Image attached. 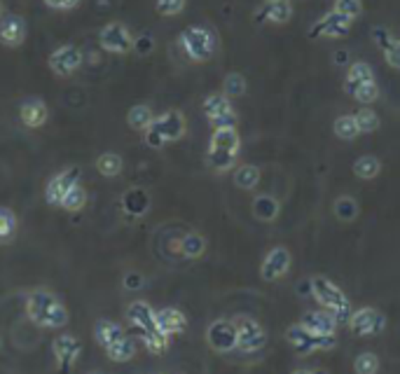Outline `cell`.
<instances>
[{
  "label": "cell",
  "instance_id": "cell-1",
  "mask_svg": "<svg viewBox=\"0 0 400 374\" xmlns=\"http://www.w3.org/2000/svg\"><path fill=\"white\" fill-rule=\"evenodd\" d=\"M26 316L38 328H63L68 325V309L54 292L36 288L26 295Z\"/></svg>",
  "mask_w": 400,
  "mask_h": 374
},
{
  "label": "cell",
  "instance_id": "cell-2",
  "mask_svg": "<svg viewBox=\"0 0 400 374\" xmlns=\"http://www.w3.org/2000/svg\"><path fill=\"white\" fill-rule=\"evenodd\" d=\"M311 295L316 297V302L325 309V312H330L335 318H337V321H349L351 318L349 299L333 281H328L323 276L311 278Z\"/></svg>",
  "mask_w": 400,
  "mask_h": 374
},
{
  "label": "cell",
  "instance_id": "cell-3",
  "mask_svg": "<svg viewBox=\"0 0 400 374\" xmlns=\"http://www.w3.org/2000/svg\"><path fill=\"white\" fill-rule=\"evenodd\" d=\"M180 47L188 54L190 61L204 63L213 57L215 52V38L209 28L204 26H190L180 33Z\"/></svg>",
  "mask_w": 400,
  "mask_h": 374
},
{
  "label": "cell",
  "instance_id": "cell-4",
  "mask_svg": "<svg viewBox=\"0 0 400 374\" xmlns=\"http://www.w3.org/2000/svg\"><path fill=\"white\" fill-rule=\"evenodd\" d=\"M286 339H288V344L293 346V351L300 356H309L314 351H328V348L335 346V335H314V332L307 330L302 323L288 328Z\"/></svg>",
  "mask_w": 400,
  "mask_h": 374
},
{
  "label": "cell",
  "instance_id": "cell-5",
  "mask_svg": "<svg viewBox=\"0 0 400 374\" xmlns=\"http://www.w3.org/2000/svg\"><path fill=\"white\" fill-rule=\"evenodd\" d=\"M99 45L103 52L110 54H129L134 52V35L122 21H110L101 28Z\"/></svg>",
  "mask_w": 400,
  "mask_h": 374
},
{
  "label": "cell",
  "instance_id": "cell-6",
  "mask_svg": "<svg viewBox=\"0 0 400 374\" xmlns=\"http://www.w3.org/2000/svg\"><path fill=\"white\" fill-rule=\"evenodd\" d=\"M47 63H50V70L57 77H70L73 73H77L80 68H82L85 54L75 45H61L50 54Z\"/></svg>",
  "mask_w": 400,
  "mask_h": 374
},
{
  "label": "cell",
  "instance_id": "cell-7",
  "mask_svg": "<svg viewBox=\"0 0 400 374\" xmlns=\"http://www.w3.org/2000/svg\"><path fill=\"white\" fill-rule=\"evenodd\" d=\"M80 176H82V169H80L77 164L66 166V169L59 171L57 176H52L45 185V202L50 206H61L68 189L73 187L75 182H80Z\"/></svg>",
  "mask_w": 400,
  "mask_h": 374
},
{
  "label": "cell",
  "instance_id": "cell-8",
  "mask_svg": "<svg viewBox=\"0 0 400 374\" xmlns=\"http://www.w3.org/2000/svg\"><path fill=\"white\" fill-rule=\"evenodd\" d=\"M237 337H239L237 325L232 321H225V318L211 323L209 330H206V341L218 353H227L232 348H237Z\"/></svg>",
  "mask_w": 400,
  "mask_h": 374
},
{
  "label": "cell",
  "instance_id": "cell-9",
  "mask_svg": "<svg viewBox=\"0 0 400 374\" xmlns=\"http://www.w3.org/2000/svg\"><path fill=\"white\" fill-rule=\"evenodd\" d=\"M52 351H54V358H57L59 372L68 374L70 370L75 368L80 353H82V341H80L77 337H73V335H61L59 339H54Z\"/></svg>",
  "mask_w": 400,
  "mask_h": 374
},
{
  "label": "cell",
  "instance_id": "cell-10",
  "mask_svg": "<svg viewBox=\"0 0 400 374\" xmlns=\"http://www.w3.org/2000/svg\"><path fill=\"white\" fill-rule=\"evenodd\" d=\"M387 325V318H384L377 309H361V312L351 314L349 318V328L354 335L358 337H367V335H379Z\"/></svg>",
  "mask_w": 400,
  "mask_h": 374
},
{
  "label": "cell",
  "instance_id": "cell-11",
  "mask_svg": "<svg viewBox=\"0 0 400 374\" xmlns=\"http://www.w3.org/2000/svg\"><path fill=\"white\" fill-rule=\"evenodd\" d=\"M351 21L347 14H340V12H330L325 14L323 19H318L314 23V28H311V38H318V35H325V38H344L349 33L351 28Z\"/></svg>",
  "mask_w": 400,
  "mask_h": 374
},
{
  "label": "cell",
  "instance_id": "cell-12",
  "mask_svg": "<svg viewBox=\"0 0 400 374\" xmlns=\"http://www.w3.org/2000/svg\"><path fill=\"white\" fill-rule=\"evenodd\" d=\"M291 253H288V248H283V246H276V248H271L267 253L265 262H262V269L260 274L265 281H276V278H281L288 269H291Z\"/></svg>",
  "mask_w": 400,
  "mask_h": 374
},
{
  "label": "cell",
  "instance_id": "cell-13",
  "mask_svg": "<svg viewBox=\"0 0 400 374\" xmlns=\"http://www.w3.org/2000/svg\"><path fill=\"white\" fill-rule=\"evenodd\" d=\"M153 124L159 129V133H162L166 143L180 141L188 131V122H185V117H183L180 110H166L164 115L155 117Z\"/></svg>",
  "mask_w": 400,
  "mask_h": 374
},
{
  "label": "cell",
  "instance_id": "cell-14",
  "mask_svg": "<svg viewBox=\"0 0 400 374\" xmlns=\"http://www.w3.org/2000/svg\"><path fill=\"white\" fill-rule=\"evenodd\" d=\"M237 332H239L237 348H242L246 353L258 351V348L265 346V341H267V335H265V330H262V325L255 321H242L237 325Z\"/></svg>",
  "mask_w": 400,
  "mask_h": 374
},
{
  "label": "cell",
  "instance_id": "cell-15",
  "mask_svg": "<svg viewBox=\"0 0 400 374\" xmlns=\"http://www.w3.org/2000/svg\"><path fill=\"white\" fill-rule=\"evenodd\" d=\"M19 119L26 129H40L50 119V108L43 99H26L19 106Z\"/></svg>",
  "mask_w": 400,
  "mask_h": 374
},
{
  "label": "cell",
  "instance_id": "cell-16",
  "mask_svg": "<svg viewBox=\"0 0 400 374\" xmlns=\"http://www.w3.org/2000/svg\"><path fill=\"white\" fill-rule=\"evenodd\" d=\"M26 40V21L19 14H5L0 19V45L19 47Z\"/></svg>",
  "mask_w": 400,
  "mask_h": 374
},
{
  "label": "cell",
  "instance_id": "cell-17",
  "mask_svg": "<svg viewBox=\"0 0 400 374\" xmlns=\"http://www.w3.org/2000/svg\"><path fill=\"white\" fill-rule=\"evenodd\" d=\"M126 321L131 323L134 330L141 332H150V330H157V321H155V312L153 307L148 304V302H131L129 309H126Z\"/></svg>",
  "mask_w": 400,
  "mask_h": 374
},
{
  "label": "cell",
  "instance_id": "cell-18",
  "mask_svg": "<svg viewBox=\"0 0 400 374\" xmlns=\"http://www.w3.org/2000/svg\"><path fill=\"white\" fill-rule=\"evenodd\" d=\"M155 321H157V330H162L166 337L180 335V332L188 328L185 314H183L180 309H173V307H166V309L155 312Z\"/></svg>",
  "mask_w": 400,
  "mask_h": 374
},
{
  "label": "cell",
  "instance_id": "cell-19",
  "mask_svg": "<svg viewBox=\"0 0 400 374\" xmlns=\"http://www.w3.org/2000/svg\"><path fill=\"white\" fill-rule=\"evenodd\" d=\"M302 325L307 330H311L314 335H335L337 330V318H335L330 312H307L302 316Z\"/></svg>",
  "mask_w": 400,
  "mask_h": 374
},
{
  "label": "cell",
  "instance_id": "cell-20",
  "mask_svg": "<svg viewBox=\"0 0 400 374\" xmlns=\"http://www.w3.org/2000/svg\"><path fill=\"white\" fill-rule=\"evenodd\" d=\"M122 337H126V332H124V328L119 323H113V321L101 318V321L94 325V339H96V344L103 346V348L113 346L115 341H119Z\"/></svg>",
  "mask_w": 400,
  "mask_h": 374
},
{
  "label": "cell",
  "instance_id": "cell-21",
  "mask_svg": "<svg viewBox=\"0 0 400 374\" xmlns=\"http://www.w3.org/2000/svg\"><path fill=\"white\" fill-rule=\"evenodd\" d=\"M122 209L126 216L131 218H141L146 216L150 209V197L146 189H126L122 197Z\"/></svg>",
  "mask_w": 400,
  "mask_h": 374
},
{
  "label": "cell",
  "instance_id": "cell-22",
  "mask_svg": "<svg viewBox=\"0 0 400 374\" xmlns=\"http://www.w3.org/2000/svg\"><path fill=\"white\" fill-rule=\"evenodd\" d=\"M260 14L271 23H288L293 17V5L291 0H265Z\"/></svg>",
  "mask_w": 400,
  "mask_h": 374
},
{
  "label": "cell",
  "instance_id": "cell-23",
  "mask_svg": "<svg viewBox=\"0 0 400 374\" xmlns=\"http://www.w3.org/2000/svg\"><path fill=\"white\" fill-rule=\"evenodd\" d=\"M153 122H155V115L146 103H139V106L129 108V113H126V124H129L134 131H146Z\"/></svg>",
  "mask_w": 400,
  "mask_h": 374
},
{
  "label": "cell",
  "instance_id": "cell-24",
  "mask_svg": "<svg viewBox=\"0 0 400 374\" xmlns=\"http://www.w3.org/2000/svg\"><path fill=\"white\" fill-rule=\"evenodd\" d=\"M204 113L213 122V119L225 117L229 113H234V110H232V103L225 94H211V97L204 101Z\"/></svg>",
  "mask_w": 400,
  "mask_h": 374
},
{
  "label": "cell",
  "instance_id": "cell-25",
  "mask_svg": "<svg viewBox=\"0 0 400 374\" xmlns=\"http://www.w3.org/2000/svg\"><path fill=\"white\" fill-rule=\"evenodd\" d=\"M178 251L185 255L188 260H197V258H202L204 255V251H206V238L202 234H197V232H190L185 234L178 241Z\"/></svg>",
  "mask_w": 400,
  "mask_h": 374
},
{
  "label": "cell",
  "instance_id": "cell-26",
  "mask_svg": "<svg viewBox=\"0 0 400 374\" xmlns=\"http://www.w3.org/2000/svg\"><path fill=\"white\" fill-rule=\"evenodd\" d=\"M239 145H242V138H239L237 129H215L211 136V148L213 150H227V153H234Z\"/></svg>",
  "mask_w": 400,
  "mask_h": 374
},
{
  "label": "cell",
  "instance_id": "cell-27",
  "mask_svg": "<svg viewBox=\"0 0 400 374\" xmlns=\"http://www.w3.org/2000/svg\"><path fill=\"white\" fill-rule=\"evenodd\" d=\"M122 169H124V162L117 153H103L96 159V171H99L103 178H115L122 173Z\"/></svg>",
  "mask_w": 400,
  "mask_h": 374
},
{
  "label": "cell",
  "instance_id": "cell-28",
  "mask_svg": "<svg viewBox=\"0 0 400 374\" xmlns=\"http://www.w3.org/2000/svg\"><path fill=\"white\" fill-rule=\"evenodd\" d=\"M106 356L113 363H129L136 356V341L131 337H122L119 341H115L113 346L106 348Z\"/></svg>",
  "mask_w": 400,
  "mask_h": 374
},
{
  "label": "cell",
  "instance_id": "cell-29",
  "mask_svg": "<svg viewBox=\"0 0 400 374\" xmlns=\"http://www.w3.org/2000/svg\"><path fill=\"white\" fill-rule=\"evenodd\" d=\"M370 79H374L372 68L367 66V63H363V61H356V63H351V68L347 70V82H344V89L349 92L351 87L370 82Z\"/></svg>",
  "mask_w": 400,
  "mask_h": 374
},
{
  "label": "cell",
  "instance_id": "cell-30",
  "mask_svg": "<svg viewBox=\"0 0 400 374\" xmlns=\"http://www.w3.org/2000/svg\"><path fill=\"white\" fill-rule=\"evenodd\" d=\"M333 131H335V136L342 138V141H354L358 133H361L358 122H356V115H340L337 119H335Z\"/></svg>",
  "mask_w": 400,
  "mask_h": 374
},
{
  "label": "cell",
  "instance_id": "cell-31",
  "mask_svg": "<svg viewBox=\"0 0 400 374\" xmlns=\"http://www.w3.org/2000/svg\"><path fill=\"white\" fill-rule=\"evenodd\" d=\"M253 213H255V218H258V220H265V222L274 220L279 216V202L274 197L262 194V197H258L253 202Z\"/></svg>",
  "mask_w": 400,
  "mask_h": 374
},
{
  "label": "cell",
  "instance_id": "cell-32",
  "mask_svg": "<svg viewBox=\"0 0 400 374\" xmlns=\"http://www.w3.org/2000/svg\"><path fill=\"white\" fill-rule=\"evenodd\" d=\"M85 206H87V189L80 185V182H75V185L66 192V197H63L61 209L68 213H77V211H82Z\"/></svg>",
  "mask_w": 400,
  "mask_h": 374
},
{
  "label": "cell",
  "instance_id": "cell-33",
  "mask_svg": "<svg viewBox=\"0 0 400 374\" xmlns=\"http://www.w3.org/2000/svg\"><path fill=\"white\" fill-rule=\"evenodd\" d=\"M379 171H382V162L374 155H365L361 159H356L354 164V173L363 180H372Z\"/></svg>",
  "mask_w": 400,
  "mask_h": 374
},
{
  "label": "cell",
  "instance_id": "cell-34",
  "mask_svg": "<svg viewBox=\"0 0 400 374\" xmlns=\"http://www.w3.org/2000/svg\"><path fill=\"white\" fill-rule=\"evenodd\" d=\"M234 182H237V187H242V189H253L260 182V169L251 164L239 166L234 171Z\"/></svg>",
  "mask_w": 400,
  "mask_h": 374
},
{
  "label": "cell",
  "instance_id": "cell-35",
  "mask_svg": "<svg viewBox=\"0 0 400 374\" xmlns=\"http://www.w3.org/2000/svg\"><path fill=\"white\" fill-rule=\"evenodd\" d=\"M141 339H143V344H146V348L150 353H164L166 348H169V337L164 335L162 330H150V332H141Z\"/></svg>",
  "mask_w": 400,
  "mask_h": 374
},
{
  "label": "cell",
  "instance_id": "cell-36",
  "mask_svg": "<svg viewBox=\"0 0 400 374\" xmlns=\"http://www.w3.org/2000/svg\"><path fill=\"white\" fill-rule=\"evenodd\" d=\"M349 94L354 97L356 101H361V103H374L379 99V87L374 79H370V82H363V84H356V87H351Z\"/></svg>",
  "mask_w": 400,
  "mask_h": 374
},
{
  "label": "cell",
  "instance_id": "cell-37",
  "mask_svg": "<svg viewBox=\"0 0 400 374\" xmlns=\"http://www.w3.org/2000/svg\"><path fill=\"white\" fill-rule=\"evenodd\" d=\"M222 94L227 99H239L246 94V77L242 73H229L222 82Z\"/></svg>",
  "mask_w": 400,
  "mask_h": 374
},
{
  "label": "cell",
  "instance_id": "cell-38",
  "mask_svg": "<svg viewBox=\"0 0 400 374\" xmlns=\"http://www.w3.org/2000/svg\"><path fill=\"white\" fill-rule=\"evenodd\" d=\"M17 232V216L5 209V206H0V241H10Z\"/></svg>",
  "mask_w": 400,
  "mask_h": 374
},
{
  "label": "cell",
  "instance_id": "cell-39",
  "mask_svg": "<svg viewBox=\"0 0 400 374\" xmlns=\"http://www.w3.org/2000/svg\"><path fill=\"white\" fill-rule=\"evenodd\" d=\"M354 372L356 374H377L379 372V358L370 351L358 353L356 361H354Z\"/></svg>",
  "mask_w": 400,
  "mask_h": 374
},
{
  "label": "cell",
  "instance_id": "cell-40",
  "mask_svg": "<svg viewBox=\"0 0 400 374\" xmlns=\"http://www.w3.org/2000/svg\"><path fill=\"white\" fill-rule=\"evenodd\" d=\"M335 216H337L342 222L356 220V216H358V204H356L351 197H340L337 202H335Z\"/></svg>",
  "mask_w": 400,
  "mask_h": 374
},
{
  "label": "cell",
  "instance_id": "cell-41",
  "mask_svg": "<svg viewBox=\"0 0 400 374\" xmlns=\"http://www.w3.org/2000/svg\"><path fill=\"white\" fill-rule=\"evenodd\" d=\"M234 159L237 155L234 153H227V150H213L209 148V162L215 171H227L234 166Z\"/></svg>",
  "mask_w": 400,
  "mask_h": 374
},
{
  "label": "cell",
  "instance_id": "cell-42",
  "mask_svg": "<svg viewBox=\"0 0 400 374\" xmlns=\"http://www.w3.org/2000/svg\"><path fill=\"white\" fill-rule=\"evenodd\" d=\"M356 122H358V129H361L363 133H372L379 129V117L374 110L370 108H361L356 113Z\"/></svg>",
  "mask_w": 400,
  "mask_h": 374
},
{
  "label": "cell",
  "instance_id": "cell-43",
  "mask_svg": "<svg viewBox=\"0 0 400 374\" xmlns=\"http://www.w3.org/2000/svg\"><path fill=\"white\" fill-rule=\"evenodd\" d=\"M155 10L162 17H175L185 10V0H155Z\"/></svg>",
  "mask_w": 400,
  "mask_h": 374
},
{
  "label": "cell",
  "instance_id": "cell-44",
  "mask_svg": "<svg viewBox=\"0 0 400 374\" xmlns=\"http://www.w3.org/2000/svg\"><path fill=\"white\" fill-rule=\"evenodd\" d=\"M363 10L361 0H335V12L347 14L349 19H356Z\"/></svg>",
  "mask_w": 400,
  "mask_h": 374
},
{
  "label": "cell",
  "instance_id": "cell-45",
  "mask_svg": "<svg viewBox=\"0 0 400 374\" xmlns=\"http://www.w3.org/2000/svg\"><path fill=\"white\" fill-rule=\"evenodd\" d=\"M146 145L148 148H153V150H159V148H164L166 145V141L164 136L159 133V129L155 124H150L148 129H146Z\"/></svg>",
  "mask_w": 400,
  "mask_h": 374
},
{
  "label": "cell",
  "instance_id": "cell-46",
  "mask_svg": "<svg viewBox=\"0 0 400 374\" xmlns=\"http://www.w3.org/2000/svg\"><path fill=\"white\" fill-rule=\"evenodd\" d=\"M384 59H387V63L391 68L400 70V40H394V43L384 50Z\"/></svg>",
  "mask_w": 400,
  "mask_h": 374
},
{
  "label": "cell",
  "instance_id": "cell-47",
  "mask_svg": "<svg viewBox=\"0 0 400 374\" xmlns=\"http://www.w3.org/2000/svg\"><path fill=\"white\" fill-rule=\"evenodd\" d=\"M155 50V40L153 35H139L134 38V52L141 54V57H146V54H150Z\"/></svg>",
  "mask_w": 400,
  "mask_h": 374
},
{
  "label": "cell",
  "instance_id": "cell-48",
  "mask_svg": "<svg viewBox=\"0 0 400 374\" xmlns=\"http://www.w3.org/2000/svg\"><path fill=\"white\" fill-rule=\"evenodd\" d=\"M122 285H124V290H141L143 285H146V276L139 272H126L122 278Z\"/></svg>",
  "mask_w": 400,
  "mask_h": 374
},
{
  "label": "cell",
  "instance_id": "cell-49",
  "mask_svg": "<svg viewBox=\"0 0 400 374\" xmlns=\"http://www.w3.org/2000/svg\"><path fill=\"white\" fill-rule=\"evenodd\" d=\"M372 40H374V43H377V47H379V50L384 52V50H387V47H389L391 43H394L396 38L391 35L387 28H382V26H374V28H372Z\"/></svg>",
  "mask_w": 400,
  "mask_h": 374
},
{
  "label": "cell",
  "instance_id": "cell-50",
  "mask_svg": "<svg viewBox=\"0 0 400 374\" xmlns=\"http://www.w3.org/2000/svg\"><path fill=\"white\" fill-rule=\"evenodd\" d=\"M43 3L50 7V10H57V12H70L75 10L80 5V0H43Z\"/></svg>",
  "mask_w": 400,
  "mask_h": 374
},
{
  "label": "cell",
  "instance_id": "cell-51",
  "mask_svg": "<svg viewBox=\"0 0 400 374\" xmlns=\"http://www.w3.org/2000/svg\"><path fill=\"white\" fill-rule=\"evenodd\" d=\"M5 17V7H3V0H0V19Z\"/></svg>",
  "mask_w": 400,
  "mask_h": 374
},
{
  "label": "cell",
  "instance_id": "cell-52",
  "mask_svg": "<svg viewBox=\"0 0 400 374\" xmlns=\"http://www.w3.org/2000/svg\"><path fill=\"white\" fill-rule=\"evenodd\" d=\"M293 374H311V372H307V370H295Z\"/></svg>",
  "mask_w": 400,
  "mask_h": 374
},
{
  "label": "cell",
  "instance_id": "cell-53",
  "mask_svg": "<svg viewBox=\"0 0 400 374\" xmlns=\"http://www.w3.org/2000/svg\"><path fill=\"white\" fill-rule=\"evenodd\" d=\"M87 374H106V372H101V370H92V372H87Z\"/></svg>",
  "mask_w": 400,
  "mask_h": 374
},
{
  "label": "cell",
  "instance_id": "cell-54",
  "mask_svg": "<svg viewBox=\"0 0 400 374\" xmlns=\"http://www.w3.org/2000/svg\"><path fill=\"white\" fill-rule=\"evenodd\" d=\"M311 374H328V372H325V370H314Z\"/></svg>",
  "mask_w": 400,
  "mask_h": 374
},
{
  "label": "cell",
  "instance_id": "cell-55",
  "mask_svg": "<svg viewBox=\"0 0 400 374\" xmlns=\"http://www.w3.org/2000/svg\"><path fill=\"white\" fill-rule=\"evenodd\" d=\"M0 346H3V341H0Z\"/></svg>",
  "mask_w": 400,
  "mask_h": 374
}]
</instances>
